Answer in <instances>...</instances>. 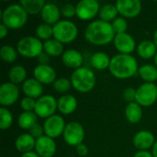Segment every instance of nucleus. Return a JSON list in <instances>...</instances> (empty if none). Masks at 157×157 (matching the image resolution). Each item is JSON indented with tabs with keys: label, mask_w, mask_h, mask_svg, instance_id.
Instances as JSON below:
<instances>
[{
	"label": "nucleus",
	"mask_w": 157,
	"mask_h": 157,
	"mask_svg": "<svg viewBox=\"0 0 157 157\" xmlns=\"http://www.w3.org/2000/svg\"><path fill=\"white\" fill-rule=\"evenodd\" d=\"M35 150L40 157H52L56 152V144L52 138L43 135L36 140Z\"/></svg>",
	"instance_id": "4468645a"
},
{
	"label": "nucleus",
	"mask_w": 157,
	"mask_h": 157,
	"mask_svg": "<svg viewBox=\"0 0 157 157\" xmlns=\"http://www.w3.org/2000/svg\"><path fill=\"white\" fill-rule=\"evenodd\" d=\"M110 60L111 59L109 57V55L107 53L98 52L94 53L91 56L90 63L94 68H96L98 70H104V69H107L109 67Z\"/></svg>",
	"instance_id": "a878e982"
},
{
	"label": "nucleus",
	"mask_w": 157,
	"mask_h": 157,
	"mask_svg": "<svg viewBox=\"0 0 157 157\" xmlns=\"http://www.w3.org/2000/svg\"><path fill=\"white\" fill-rule=\"evenodd\" d=\"M109 70L116 78L127 79L135 75L139 68L138 63L133 56L131 54L119 53L111 58Z\"/></svg>",
	"instance_id": "f03ea898"
},
{
	"label": "nucleus",
	"mask_w": 157,
	"mask_h": 157,
	"mask_svg": "<svg viewBox=\"0 0 157 157\" xmlns=\"http://www.w3.org/2000/svg\"><path fill=\"white\" fill-rule=\"evenodd\" d=\"M154 42H155V46L157 47V29H155V33H154Z\"/></svg>",
	"instance_id": "de8ad7c7"
},
{
	"label": "nucleus",
	"mask_w": 157,
	"mask_h": 157,
	"mask_svg": "<svg viewBox=\"0 0 157 157\" xmlns=\"http://www.w3.org/2000/svg\"><path fill=\"white\" fill-rule=\"evenodd\" d=\"M154 63H155V65L157 67V52L156 54L155 55V57H154Z\"/></svg>",
	"instance_id": "09e8293b"
},
{
	"label": "nucleus",
	"mask_w": 157,
	"mask_h": 157,
	"mask_svg": "<svg viewBox=\"0 0 157 157\" xmlns=\"http://www.w3.org/2000/svg\"><path fill=\"white\" fill-rule=\"evenodd\" d=\"M21 157H40L37 153L35 152H29V153H26V154H23Z\"/></svg>",
	"instance_id": "a18cd8bd"
},
{
	"label": "nucleus",
	"mask_w": 157,
	"mask_h": 157,
	"mask_svg": "<svg viewBox=\"0 0 157 157\" xmlns=\"http://www.w3.org/2000/svg\"><path fill=\"white\" fill-rule=\"evenodd\" d=\"M43 50L44 52H46L49 56L52 57H57L64 52L63 43L55 39H51L49 40H46L43 43Z\"/></svg>",
	"instance_id": "393cba45"
},
{
	"label": "nucleus",
	"mask_w": 157,
	"mask_h": 157,
	"mask_svg": "<svg viewBox=\"0 0 157 157\" xmlns=\"http://www.w3.org/2000/svg\"><path fill=\"white\" fill-rule=\"evenodd\" d=\"M26 76H27V72L26 69L21 66V65H16L13 66L9 73H8V77L9 80L11 81V83L13 84H19V83H24L26 80Z\"/></svg>",
	"instance_id": "7c9ffc66"
},
{
	"label": "nucleus",
	"mask_w": 157,
	"mask_h": 157,
	"mask_svg": "<svg viewBox=\"0 0 157 157\" xmlns=\"http://www.w3.org/2000/svg\"><path fill=\"white\" fill-rule=\"evenodd\" d=\"M64 142L71 146H78L85 138V131L83 126L76 121H71L66 124L63 133Z\"/></svg>",
	"instance_id": "6e6552de"
},
{
	"label": "nucleus",
	"mask_w": 157,
	"mask_h": 157,
	"mask_svg": "<svg viewBox=\"0 0 157 157\" xmlns=\"http://www.w3.org/2000/svg\"><path fill=\"white\" fill-rule=\"evenodd\" d=\"M19 91L13 83H4L0 86V104L5 107L13 105L18 98Z\"/></svg>",
	"instance_id": "ddd939ff"
},
{
	"label": "nucleus",
	"mask_w": 157,
	"mask_h": 157,
	"mask_svg": "<svg viewBox=\"0 0 157 157\" xmlns=\"http://www.w3.org/2000/svg\"><path fill=\"white\" fill-rule=\"evenodd\" d=\"M57 107L61 113L69 115L76 109V98L72 95H63L57 100Z\"/></svg>",
	"instance_id": "412c9836"
},
{
	"label": "nucleus",
	"mask_w": 157,
	"mask_h": 157,
	"mask_svg": "<svg viewBox=\"0 0 157 157\" xmlns=\"http://www.w3.org/2000/svg\"><path fill=\"white\" fill-rule=\"evenodd\" d=\"M37 115L33 111H24L17 119L18 126L23 130H29L34 124L37 123Z\"/></svg>",
	"instance_id": "cd10ccee"
},
{
	"label": "nucleus",
	"mask_w": 157,
	"mask_h": 157,
	"mask_svg": "<svg viewBox=\"0 0 157 157\" xmlns=\"http://www.w3.org/2000/svg\"><path fill=\"white\" fill-rule=\"evenodd\" d=\"M141 78L146 83H154L157 80V67L152 64H144L139 68Z\"/></svg>",
	"instance_id": "c85d7f7f"
},
{
	"label": "nucleus",
	"mask_w": 157,
	"mask_h": 157,
	"mask_svg": "<svg viewBox=\"0 0 157 157\" xmlns=\"http://www.w3.org/2000/svg\"><path fill=\"white\" fill-rule=\"evenodd\" d=\"M76 16L82 20H88L99 12V3L96 0H82L75 6Z\"/></svg>",
	"instance_id": "9d476101"
},
{
	"label": "nucleus",
	"mask_w": 157,
	"mask_h": 157,
	"mask_svg": "<svg viewBox=\"0 0 157 157\" xmlns=\"http://www.w3.org/2000/svg\"><path fill=\"white\" fill-rule=\"evenodd\" d=\"M113 30L115 34H122L126 33V30L128 29V23L127 20L123 17H118L116 19H114L111 23Z\"/></svg>",
	"instance_id": "c9c22d12"
},
{
	"label": "nucleus",
	"mask_w": 157,
	"mask_h": 157,
	"mask_svg": "<svg viewBox=\"0 0 157 157\" xmlns=\"http://www.w3.org/2000/svg\"><path fill=\"white\" fill-rule=\"evenodd\" d=\"M61 13L65 17H73L75 15H76V8L75 6L72 4H66L62 6Z\"/></svg>",
	"instance_id": "4c0bfd02"
},
{
	"label": "nucleus",
	"mask_w": 157,
	"mask_h": 157,
	"mask_svg": "<svg viewBox=\"0 0 157 157\" xmlns=\"http://www.w3.org/2000/svg\"><path fill=\"white\" fill-rule=\"evenodd\" d=\"M157 100V86L154 83H144L136 89L135 102L143 107H150Z\"/></svg>",
	"instance_id": "0eeeda50"
},
{
	"label": "nucleus",
	"mask_w": 157,
	"mask_h": 157,
	"mask_svg": "<svg viewBox=\"0 0 157 157\" xmlns=\"http://www.w3.org/2000/svg\"><path fill=\"white\" fill-rule=\"evenodd\" d=\"M116 34L109 22L101 19L88 24L85 30L86 40L94 45H107L114 40Z\"/></svg>",
	"instance_id": "f257e3e1"
},
{
	"label": "nucleus",
	"mask_w": 157,
	"mask_h": 157,
	"mask_svg": "<svg viewBox=\"0 0 157 157\" xmlns=\"http://www.w3.org/2000/svg\"><path fill=\"white\" fill-rule=\"evenodd\" d=\"M17 51L20 55L27 58L38 57L43 52V43L36 37L27 36L18 40Z\"/></svg>",
	"instance_id": "423d86ee"
},
{
	"label": "nucleus",
	"mask_w": 157,
	"mask_h": 157,
	"mask_svg": "<svg viewBox=\"0 0 157 157\" xmlns=\"http://www.w3.org/2000/svg\"><path fill=\"white\" fill-rule=\"evenodd\" d=\"M88 148L86 144H81L78 146H76V153L80 155V156H86L88 155Z\"/></svg>",
	"instance_id": "a19ab883"
},
{
	"label": "nucleus",
	"mask_w": 157,
	"mask_h": 157,
	"mask_svg": "<svg viewBox=\"0 0 157 157\" xmlns=\"http://www.w3.org/2000/svg\"><path fill=\"white\" fill-rule=\"evenodd\" d=\"M60 16H61V11L59 10V7L52 3L46 4L44 7L41 10L40 17L42 20L49 25H55L57 22L60 20Z\"/></svg>",
	"instance_id": "aec40b11"
},
{
	"label": "nucleus",
	"mask_w": 157,
	"mask_h": 157,
	"mask_svg": "<svg viewBox=\"0 0 157 157\" xmlns=\"http://www.w3.org/2000/svg\"><path fill=\"white\" fill-rule=\"evenodd\" d=\"M33 75L36 80L45 85L53 84L56 80V72L49 64H38L33 70Z\"/></svg>",
	"instance_id": "dca6fc26"
},
{
	"label": "nucleus",
	"mask_w": 157,
	"mask_h": 157,
	"mask_svg": "<svg viewBox=\"0 0 157 157\" xmlns=\"http://www.w3.org/2000/svg\"><path fill=\"white\" fill-rule=\"evenodd\" d=\"M0 117H1V121H0L1 130H6L10 128L13 122V116L11 112L7 109L2 107L0 108Z\"/></svg>",
	"instance_id": "72a5a7b5"
},
{
	"label": "nucleus",
	"mask_w": 157,
	"mask_h": 157,
	"mask_svg": "<svg viewBox=\"0 0 157 157\" xmlns=\"http://www.w3.org/2000/svg\"><path fill=\"white\" fill-rule=\"evenodd\" d=\"M35 144L36 139L32 137L29 133H23L19 135L15 142L16 149L22 154L31 152V150L35 148Z\"/></svg>",
	"instance_id": "4be33fe9"
},
{
	"label": "nucleus",
	"mask_w": 157,
	"mask_h": 157,
	"mask_svg": "<svg viewBox=\"0 0 157 157\" xmlns=\"http://www.w3.org/2000/svg\"><path fill=\"white\" fill-rule=\"evenodd\" d=\"M118 13L119 12L116 7V5H113V4H105L99 9L100 19L106 22L116 19Z\"/></svg>",
	"instance_id": "c756f323"
},
{
	"label": "nucleus",
	"mask_w": 157,
	"mask_h": 157,
	"mask_svg": "<svg viewBox=\"0 0 157 157\" xmlns=\"http://www.w3.org/2000/svg\"><path fill=\"white\" fill-rule=\"evenodd\" d=\"M125 117L130 123H138L143 117V110L141 106L136 102L129 103L125 108Z\"/></svg>",
	"instance_id": "5701e85b"
},
{
	"label": "nucleus",
	"mask_w": 157,
	"mask_h": 157,
	"mask_svg": "<svg viewBox=\"0 0 157 157\" xmlns=\"http://www.w3.org/2000/svg\"><path fill=\"white\" fill-rule=\"evenodd\" d=\"M22 90L27 97L35 99L42 97L43 86L42 84L40 83L35 78H29L23 83Z\"/></svg>",
	"instance_id": "6ab92c4d"
},
{
	"label": "nucleus",
	"mask_w": 157,
	"mask_h": 157,
	"mask_svg": "<svg viewBox=\"0 0 157 157\" xmlns=\"http://www.w3.org/2000/svg\"><path fill=\"white\" fill-rule=\"evenodd\" d=\"M118 12L123 17L132 18L142 11V3L139 0H119L116 2Z\"/></svg>",
	"instance_id": "f8f14e48"
},
{
	"label": "nucleus",
	"mask_w": 157,
	"mask_h": 157,
	"mask_svg": "<svg viewBox=\"0 0 157 157\" xmlns=\"http://www.w3.org/2000/svg\"><path fill=\"white\" fill-rule=\"evenodd\" d=\"M64 120L59 115H53L45 120L43 124L44 133L51 138H57L62 135L65 129Z\"/></svg>",
	"instance_id": "9b49d317"
},
{
	"label": "nucleus",
	"mask_w": 157,
	"mask_h": 157,
	"mask_svg": "<svg viewBox=\"0 0 157 157\" xmlns=\"http://www.w3.org/2000/svg\"><path fill=\"white\" fill-rule=\"evenodd\" d=\"M36 36L40 40H45V41L49 40H51V37L53 36V28L49 24L42 23L37 27Z\"/></svg>",
	"instance_id": "2f4dec72"
},
{
	"label": "nucleus",
	"mask_w": 157,
	"mask_h": 157,
	"mask_svg": "<svg viewBox=\"0 0 157 157\" xmlns=\"http://www.w3.org/2000/svg\"><path fill=\"white\" fill-rule=\"evenodd\" d=\"M28 20V13L20 4H12L6 7L2 13V23L8 29L22 28Z\"/></svg>",
	"instance_id": "7ed1b4c3"
},
{
	"label": "nucleus",
	"mask_w": 157,
	"mask_h": 157,
	"mask_svg": "<svg viewBox=\"0 0 157 157\" xmlns=\"http://www.w3.org/2000/svg\"><path fill=\"white\" fill-rule=\"evenodd\" d=\"M19 4L29 15H37L41 13L42 8L46 5L44 0H21Z\"/></svg>",
	"instance_id": "bb28decb"
},
{
	"label": "nucleus",
	"mask_w": 157,
	"mask_h": 157,
	"mask_svg": "<svg viewBox=\"0 0 157 157\" xmlns=\"http://www.w3.org/2000/svg\"><path fill=\"white\" fill-rule=\"evenodd\" d=\"M0 56L4 62L6 63H13L17 60V51H16L10 45H5L0 50Z\"/></svg>",
	"instance_id": "473e14b6"
},
{
	"label": "nucleus",
	"mask_w": 157,
	"mask_h": 157,
	"mask_svg": "<svg viewBox=\"0 0 157 157\" xmlns=\"http://www.w3.org/2000/svg\"><path fill=\"white\" fill-rule=\"evenodd\" d=\"M157 47L152 40H143L137 47V52L143 59H151L156 54Z\"/></svg>",
	"instance_id": "b1692460"
},
{
	"label": "nucleus",
	"mask_w": 157,
	"mask_h": 157,
	"mask_svg": "<svg viewBox=\"0 0 157 157\" xmlns=\"http://www.w3.org/2000/svg\"><path fill=\"white\" fill-rule=\"evenodd\" d=\"M52 86L55 91L59 93H65L70 90L72 86V83H71V80H68L67 78H64V77H61V78L56 79L55 82L52 84Z\"/></svg>",
	"instance_id": "f704fd0d"
},
{
	"label": "nucleus",
	"mask_w": 157,
	"mask_h": 157,
	"mask_svg": "<svg viewBox=\"0 0 157 157\" xmlns=\"http://www.w3.org/2000/svg\"><path fill=\"white\" fill-rule=\"evenodd\" d=\"M36 106V101L34 98L25 97L20 101V107L24 111H34Z\"/></svg>",
	"instance_id": "e433bc0d"
},
{
	"label": "nucleus",
	"mask_w": 157,
	"mask_h": 157,
	"mask_svg": "<svg viewBox=\"0 0 157 157\" xmlns=\"http://www.w3.org/2000/svg\"><path fill=\"white\" fill-rule=\"evenodd\" d=\"M43 132H44V129L41 125H40L38 122L36 124H34L30 129H29V134L34 137L36 140L42 137L43 136Z\"/></svg>",
	"instance_id": "58836bf2"
},
{
	"label": "nucleus",
	"mask_w": 157,
	"mask_h": 157,
	"mask_svg": "<svg viewBox=\"0 0 157 157\" xmlns=\"http://www.w3.org/2000/svg\"><path fill=\"white\" fill-rule=\"evenodd\" d=\"M38 61L40 63V64H45L48 65V63H50V58L49 55L46 52H42L38 56Z\"/></svg>",
	"instance_id": "79ce46f5"
},
{
	"label": "nucleus",
	"mask_w": 157,
	"mask_h": 157,
	"mask_svg": "<svg viewBox=\"0 0 157 157\" xmlns=\"http://www.w3.org/2000/svg\"><path fill=\"white\" fill-rule=\"evenodd\" d=\"M113 42L117 51L122 54L132 53L136 46L134 39L128 33L116 34Z\"/></svg>",
	"instance_id": "2eb2a0df"
},
{
	"label": "nucleus",
	"mask_w": 157,
	"mask_h": 157,
	"mask_svg": "<svg viewBox=\"0 0 157 157\" xmlns=\"http://www.w3.org/2000/svg\"><path fill=\"white\" fill-rule=\"evenodd\" d=\"M135 98H136V90L132 87H128L123 91V98L129 102H134L135 101Z\"/></svg>",
	"instance_id": "ea45409f"
},
{
	"label": "nucleus",
	"mask_w": 157,
	"mask_h": 157,
	"mask_svg": "<svg viewBox=\"0 0 157 157\" xmlns=\"http://www.w3.org/2000/svg\"><path fill=\"white\" fill-rule=\"evenodd\" d=\"M71 83L74 88L81 93L90 92L96 85V75L87 67H80L75 70L71 75Z\"/></svg>",
	"instance_id": "20e7f679"
},
{
	"label": "nucleus",
	"mask_w": 157,
	"mask_h": 157,
	"mask_svg": "<svg viewBox=\"0 0 157 157\" xmlns=\"http://www.w3.org/2000/svg\"><path fill=\"white\" fill-rule=\"evenodd\" d=\"M62 61L66 67L74 68L76 70L81 67L84 59L81 52L74 49H69L64 51V52L63 53Z\"/></svg>",
	"instance_id": "a211bd4d"
},
{
	"label": "nucleus",
	"mask_w": 157,
	"mask_h": 157,
	"mask_svg": "<svg viewBox=\"0 0 157 157\" xmlns=\"http://www.w3.org/2000/svg\"><path fill=\"white\" fill-rule=\"evenodd\" d=\"M52 28L54 39L62 43H70L78 35L77 27L74 22L69 20H60Z\"/></svg>",
	"instance_id": "39448f33"
},
{
	"label": "nucleus",
	"mask_w": 157,
	"mask_h": 157,
	"mask_svg": "<svg viewBox=\"0 0 157 157\" xmlns=\"http://www.w3.org/2000/svg\"><path fill=\"white\" fill-rule=\"evenodd\" d=\"M153 155H154V157H157V140L153 146Z\"/></svg>",
	"instance_id": "49530a36"
},
{
	"label": "nucleus",
	"mask_w": 157,
	"mask_h": 157,
	"mask_svg": "<svg viewBox=\"0 0 157 157\" xmlns=\"http://www.w3.org/2000/svg\"><path fill=\"white\" fill-rule=\"evenodd\" d=\"M7 32H8V28L4 23H1L0 24V38L4 39L7 35Z\"/></svg>",
	"instance_id": "37998d69"
},
{
	"label": "nucleus",
	"mask_w": 157,
	"mask_h": 157,
	"mask_svg": "<svg viewBox=\"0 0 157 157\" xmlns=\"http://www.w3.org/2000/svg\"><path fill=\"white\" fill-rule=\"evenodd\" d=\"M134 157H154V155L148 151H139L135 154Z\"/></svg>",
	"instance_id": "c03bdc74"
},
{
	"label": "nucleus",
	"mask_w": 157,
	"mask_h": 157,
	"mask_svg": "<svg viewBox=\"0 0 157 157\" xmlns=\"http://www.w3.org/2000/svg\"><path fill=\"white\" fill-rule=\"evenodd\" d=\"M155 143L154 134L148 131H140L133 137V145L140 151H147Z\"/></svg>",
	"instance_id": "f3484780"
},
{
	"label": "nucleus",
	"mask_w": 157,
	"mask_h": 157,
	"mask_svg": "<svg viewBox=\"0 0 157 157\" xmlns=\"http://www.w3.org/2000/svg\"><path fill=\"white\" fill-rule=\"evenodd\" d=\"M57 109V100L50 95H44L37 99L34 112L40 118L48 119L54 115Z\"/></svg>",
	"instance_id": "1a4fd4ad"
}]
</instances>
